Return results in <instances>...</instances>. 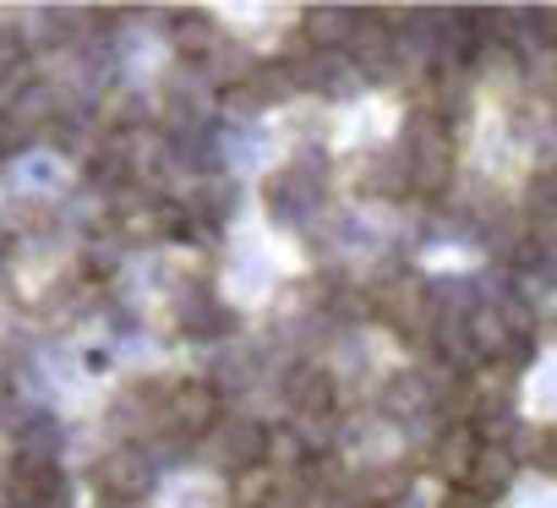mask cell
Returning a JSON list of instances; mask_svg holds the SVG:
<instances>
[{
  "mask_svg": "<svg viewBox=\"0 0 557 508\" xmlns=\"http://www.w3.org/2000/svg\"><path fill=\"white\" fill-rule=\"evenodd\" d=\"M268 443H273L268 426H257L246 416H230V421L213 426V454H219L224 470H257L268 459Z\"/></svg>",
  "mask_w": 557,
  "mask_h": 508,
  "instance_id": "cell-1",
  "label": "cell"
},
{
  "mask_svg": "<svg viewBox=\"0 0 557 508\" xmlns=\"http://www.w3.org/2000/svg\"><path fill=\"white\" fill-rule=\"evenodd\" d=\"M164 421L175 426V432H186V437H202V432H213L219 426V394L208 388V383H181L175 394H170V405H164Z\"/></svg>",
  "mask_w": 557,
  "mask_h": 508,
  "instance_id": "cell-2",
  "label": "cell"
},
{
  "mask_svg": "<svg viewBox=\"0 0 557 508\" xmlns=\"http://www.w3.org/2000/svg\"><path fill=\"white\" fill-rule=\"evenodd\" d=\"M99 486H104V497L137 503V497L153 486V464H148L137 448H115V454L99 459Z\"/></svg>",
  "mask_w": 557,
  "mask_h": 508,
  "instance_id": "cell-3",
  "label": "cell"
},
{
  "mask_svg": "<svg viewBox=\"0 0 557 508\" xmlns=\"http://www.w3.org/2000/svg\"><path fill=\"white\" fill-rule=\"evenodd\" d=\"M513 448H497V443H481V454H475V464H470V475H465V492H475V497H503V486L513 481Z\"/></svg>",
  "mask_w": 557,
  "mask_h": 508,
  "instance_id": "cell-4",
  "label": "cell"
},
{
  "mask_svg": "<svg viewBox=\"0 0 557 508\" xmlns=\"http://www.w3.org/2000/svg\"><path fill=\"white\" fill-rule=\"evenodd\" d=\"M290 405H296V421H323V416L334 410V383H329V372H318V367L296 372V377H290Z\"/></svg>",
  "mask_w": 557,
  "mask_h": 508,
  "instance_id": "cell-5",
  "label": "cell"
},
{
  "mask_svg": "<svg viewBox=\"0 0 557 508\" xmlns=\"http://www.w3.org/2000/svg\"><path fill=\"white\" fill-rule=\"evenodd\" d=\"M475 454H481V437L470 432V421H459V426H448V432H443V443H437V459H443V475H448V481H459V486H465V475H470V464H475Z\"/></svg>",
  "mask_w": 557,
  "mask_h": 508,
  "instance_id": "cell-6",
  "label": "cell"
},
{
  "mask_svg": "<svg viewBox=\"0 0 557 508\" xmlns=\"http://www.w3.org/2000/svg\"><path fill=\"white\" fill-rule=\"evenodd\" d=\"M307 39H312L318 50H329V45H345V39H356V23H350V12L312 7V12H307Z\"/></svg>",
  "mask_w": 557,
  "mask_h": 508,
  "instance_id": "cell-7",
  "label": "cell"
},
{
  "mask_svg": "<svg viewBox=\"0 0 557 508\" xmlns=\"http://www.w3.org/2000/svg\"><path fill=\"white\" fill-rule=\"evenodd\" d=\"M213 45V28L202 23V17H186V23H175V50L181 55H202Z\"/></svg>",
  "mask_w": 557,
  "mask_h": 508,
  "instance_id": "cell-8",
  "label": "cell"
},
{
  "mask_svg": "<svg viewBox=\"0 0 557 508\" xmlns=\"http://www.w3.org/2000/svg\"><path fill=\"white\" fill-rule=\"evenodd\" d=\"M17 61H23V39L12 28H0V72H12Z\"/></svg>",
  "mask_w": 557,
  "mask_h": 508,
  "instance_id": "cell-9",
  "label": "cell"
},
{
  "mask_svg": "<svg viewBox=\"0 0 557 508\" xmlns=\"http://www.w3.org/2000/svg\"><path fill=\"white\" fill-rule=\"evenodd\" d=\"M443 508H492V503H486V497H475V492H465V486H454Z\"/></svg>",
  "mask_w": 557,
  "mask_h": 508,
  "instance_id": "cell-10",
  "label": "cell"
},
{
  "mask_svg": "<svg viewBox=\"0 0 557 508\" xmlns=\"http://www.w3.org/2000/svg\"><path fill=\"white\" fill-rule=\"evenodd\" d=\"M546 39H552V45H557V12H552V17H546Z\"/></svg>",
  "mask_w": 557,
  "mask_h": 508,
  "instance_id": "cell-11",
  "label": "cell"
},
{
  "mask_svg": "<svg viewBox=\"0 0 557 508\" xmlns=\"http://www.w3.org/2000/svg\"><path fill=\"white\" fill-rule=\"evenodd\" d=\"M99 508H137V503H121V497H104Z\"/></svg>",
  "mask_w": 557,
  "mask_h": 508,
  "instance_id": "cell-12",
  "label": "cell"
}]
</instances>
